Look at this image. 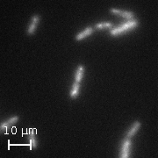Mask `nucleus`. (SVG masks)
<instances>
[{
  "label": "nucleus",
  "instance_id": "obj_1",
  "mask_svg": "<svg viewBox=\"0 0 158 158\" xmlns=\"http://www.w3.org/2000/svg\"><path fill=\"white\" fill-rule=\"evenodd\" d=\"M139 25H140L139 20L136 19H131V20H127L126 22H123L118 27H113L111 30H109V34L113 37H117V36L123 35V34L128 33L130 31H132L133 29L137 28Z\"/></svg>",
  "mask_w": 158,
  "mask_h": 158
},
{
  "label": "nucleus",
  "instance_id": "obj_2",
  "mask_svg": "<svg viewBox=\"0 0 158 158\" xmlns=\"http://www.w3.org/2000/svg\"><path fill=\"white\" fill-rule=\"evenodd\" d=\"M131 147H132V141L130 138L126 137L124 140L121 142V147L119 150V155L118 157L120 158H128L130 157V151H131Z\"/></svg>",
  "mask_w": 158,
  "mask_h": 158
},
{
  "label": "nucleus",
  "instance_id": "obj_3",
  "mask_svg": "<svg viewBox=\"0 0 158 158\" xmlns=\"http://www.w3.org/2000/svg\"><path fill=\"white\" fill-rule=\"evenodd\" d=\"M109 11L114 14V15H117L119 17L123 18L127 20H131V19H134L135 17V13L134 11H127V10H121V9H117V8H110Z\"/></svg>",
  "mask_w": 158,
  "mask_h": 158
},
{
  "label": "nucleus",
  "instance_id": "obj_4",
  "mask_svg": "<svg viewBox=\"0 0 158 158\" xmlns=\"http://www.w3.org/2000/svg\"><path fill=\"white\" fill-rule=\"evenodd\" d=\"M40 22V16L39 14H34L33 17L31 18V20L29 23L27 29V35H34L36 32V30L39 27Z\"/></svg>",
  "mask_w": 158,
  "mask_h": 158
},
{
  "label": "nucleus",
  "instance_id": "obj_5",
  "mask_svg": "<svg viewBox=\"0 0 158 158\" xmlns=\"http://www.w3.org/2000/svg\"><path fill=\"white\" fill-rule=\"evenodd\" d=\"M19 120V116L15 115V116H12V117L9 118L8 119L3 121V122L1 123V125H0V130H1V132H5L6 134H7V133H8L7 129H8L9 127H12L13 125H15L16 123H18Z\"/></svg>",
  "mask_w": 158,
  "mask_h": 158
},
{
  "label": "nucleus",
  "instance_id": "obj_6",
  "mask_svg": "<svg viewBox=\"0 0 158 158\" xmlns=\"http://www.w3.org/2000/svg\"><path fill=\"white\" fill-rule=\"evenodd\" d=\"M94 30L95 29H94L93 27H87L86 28L84 29L83 31H81L80 33H78L75 36V40L77 41H81L83 40L86 39L87 37H89V36H90L91 34H93Z\"/></svg>",
  "mask_w": 158,
  "mask_h": 158
},
{
  "label": "nucleus",
  "instance_id": "obj_7",
  "mask_svg": "<svg viewBox=\"0 0 158 158\" xmlns=\"http://www.w3.org/2000/svg\"><path fill=\"white\" fill-rule=\"evenodd\" d=\"M27 139H28V146L30 147V150H33L34 148L37 147L38 142L36 139V130L34 128L28 129V135H27Z\"/></svg>",
  "mask_w": 158,
  "mask_h": 158
},
{
  "label": "nucleus",
  "instance_id": "obj_8",
  "mask_svg": "<svg viewBox=\"0 0 158 158\" xmlns=\"http://www.w3.org/2000/svg\"><path fill=\"white\" fill-rule=\"evenodd\" d=\"M141 127V121H139V120H136V121H135V122L133 123V125L131 126V127L128 129V131L127 132L126 137L132 139V138H133V137L136 134L139 132V130H140Z\"/></svg>",
  "mask_w": 158,
  "mask_h": 158
},
{
  "label": "nucleus",
  "instance_id": "obj_9",
  "mask_svg": "<svg viewBox=\"0 0 158 158\" xmlns=\"http://www.w3.org/2000/svg\"><path fill=\"white\" fill-rule=\"evenodd\" d=\"M85 67L84 65H79L76 72H75V81L76 83H78L80 84L82 82V80L84 78V76H85Z\"/></svg>",
  "mask_w": 158,
  "mask_h": 158
},
{
  "label": "nucleus",
  "instance_id": "obj_10",
  "mask_svg": "<svg viewBox=\"0 0 158 158\" xmlns=\"http://www.w3.org/2000/svg\"><path fill=\"white\" fill-rule=\"evenodd\" d=\"M80 90H81V85L78 84V83L74 82L73 85L71 86L70 91H69V97H70V98H72V99L77 98V97L80 94Z\"/></svg>",
  "mask_w": 158,
  "mask_h": 158
},
{
  "label": "nucleus",
  "instance_id": "obj_11",
  "mask_svg": "<svg viewBox=\"0 0 158 158\" xmlns=\"http://www.w3.org/2000/svg\"><path fill=\"white\" fill-rule=\"evenodd\" d=\"M112 28H113V24L111 21L98 22L94 26V29H97V30H105V29L111 30Z\"/></svg>",
  "mask_w": 158,
  "mask_h": 158
}]
</instances>
